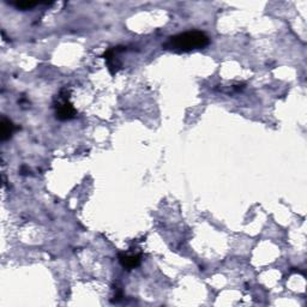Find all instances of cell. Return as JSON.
<instances>
[{"label": "cell", "instance_id": "6da1fadb", "mask_svg": "<svg viewBox=\"0 0 307 307\" xmlns=\"http://www.w3.org/2000/svg\"><path fill=\"white\" fill-rule=\"evenodd\" d=\"M209 44H210V39H209V36L205 33L192 30L171 36L162 44V47L167 51L185 53L191 52L193 49H203Z\"/></svg>", "mask_w": 307, "mask_h": 307}, {"label": "cell", "instance_id": "277c9868", "mask_svg": "<svg viewBox=\"0 0 307 307\" xmlns=\"http://www.w3.org/2000/svg\"><path fill=\"white\" fill-rule=\"evenodd\" d=\"M16 130H17V128L13 125L12 121L7 119L6 116H2L1 121H0V138H1V141L5 142L11 138Z\"/></svg>", "mask_w": 307, "mask_h": 307}, {"label": "cell", "instance_id": "5b68a950", "mask_svg": "<svg viewBox=\"0 0 307 307\" xmlns=\"http://www.w3.org/2000/svg\"><path fill=\"white\" fill-rule=\"evenodd\" d=\"M9 4H11L12 6H15L16 9H20V10H31L34 9L35 6H38L39 2H28V1H20V2H9Z\"/></svg>", "mask_w": 307, "mask_h": 307}, {"label": "cell", "instance_id": "3957f363", "mask_svg": "<svg viewBox=\"0 0 307 307\" xmlns=\"http://www.w3.org/2000/svg\"><path fill=\"white\" fill-rule=\"evenodd\" d=\"M119 263L121 264L124 269L132 270L141 264V255H126V253H119L118 256Z\"/></svg>", "mask_w": 307, "mask_h": 307}, {"label": "cell", "instance_id": "7a4b0ae2", "mask_svg": "<svg viewBox=\"0 0 307 307\" xmlns=\"http://www.w3.org/2000/svg\"><path fill=\"white\" fill-rule=\"evenodd\" d=\"M55 116L58 120H70L77 114L72 103L70 102V90L63 89L58 95V102L55 103Z\"/></svg>", "mask_w": 307, "mask_h": 307}]
</instances>
